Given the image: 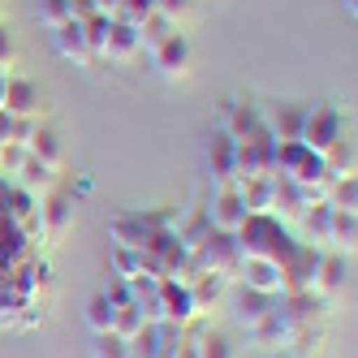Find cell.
<instances>
[{
  "label": "cell",
  "instance_id": "5bb4252c",
  "mask_svg": "<svg viewBox=\"0 0 358 358\" xmlns=\"http://www.w3.org/2000/svg\"><path fill=\"white\" fill-rule=\"evenodd\" d=\"M294 341V328L285 324L280 311H268L259 324H250V345L255 350H285Z\"/></svg>",
  "mask_w": 358,
  "mask_h": 358
},
{
  "label": "cell",
  "instance_id": "ffe728a7",
  "mask_svg": "<svg viewBox=\"0 0 358 358\" xmlns=\"http://www.w3.org/2000/svg\"><path fill=\"white\" fill-rule=\"evenodd\" d=\"M328 220H332V208L320 199V203H306L302 208V234H306V246H328Z\"/></svg>",
  "mask_w": 358,
  "mask_h": 358
},
{
  "label": "cell",
  "instance_id": "e0dca14e",
  "mask_svg": "<svg viewBox=\"0 0 358 358\" xmlns=\"http://www.w3.org/2000/svg\"><path fill=\"white\" fill-rule=\"evenodd\" d=\"M39 224H43V234H48V238H61L65 229L73 224V203L61 199V194H48V199H43V208H39Z\"/></svg>",
  "mask_w": 358,
  "mask_h": 358
},
{
  "label": "cell",
  "instance_id": "836d02e7",
  "mask_svg": "<svg viewBox=\"0 0 358 358\" xmlns=\"http://www.w3.org/2000/svg\"><path fill=\"white\" fill-rule=\"evenodd\" d=\"M341 5H345V13H350V17L358 13V0H341Z\"/></svg>",
  "mask_w": 358,
  "mask_h": 358
},
{
  "label": "cell",
  "instance_id": "4dcf8cb0",
  "mask_svg": "<svg viewBox=\"0 0 358 358\" xmlns=\"http://www.w3.org/2000/svg\"><path fill=\"white\" fill-rule=\"evenodd\" d=\"M13 57H17V43H13V31H9V27H0V69H5V73H9Z\"/></svg>",
  "mask_w": 358,
  "mask_h": 358
},
{
  "label": "cell",
  "instance_id": "277c9868",
  "mask_svg": "<svg viewBox=\"0 0 358 358\" xmlns=\"http://www.w3.org/2000/svg\"><path fill=\"white\" fill-rule=\"evenodd\" d=\"M151 57V69L160 73V78H169V83H182V78H190V61H194V52H190V39L177 31V35H169L156 52H147Z\"/></svg>",
  "mask_w": 358,
  "mask_h": 358
},
{
  "label": "cell",
  "instance_id": "d4e9b609",
  "mask_svg": "<svg viewBox=\"0 0 358 358\" xmlns=\"http://www.w3.org/2000/svg\"><path fill=\"white\" fill-rule=\"evenodd\" d=\"M143 324H147V315H143V306H138L134 298L117 306V320H113V332H117L121 341H130V337H134V332H138Z\"/></svg>",
  "mask_w": 358,
  "mask_h": 358
},
{
  "label": "cell",
  "instance_id": "8fae6325",
  "mask_svg": "<svg viewBox=\"0 0 358 358\" xmlns=\"http://www.w3.org/2000/svg\"><path fill=\"white\" fill-rule=\"evenodd\" d=\"M208 164H212L216 186H234L238 182V138H229L220 125H216L212 147H208Z\"/></svg>",
  "mask_w": 358,
  "mask_h": 358
},
{
  "label": "cell",
  "instance_id": "30bf717a",
  "mask_svg": "<svg viewBox=\"0 0 358 358\" xmlns=\"http://www.w3.org/2000/svg\"><path fill=\"white\" fill-rule=\"evenodd\" d=\"M0 108L9 117H39V87L22 73H9L5 78V95H0Z\"/></svg>",
  "mask_w": 358,
  "mask_h": 358
},
{
  "label": "cell",
  "instance_id": "5b68a950",
  "mask_svg": "<svg viewBox=\"0 0 358 358\" xmlns=\"http://www.w3.org/2000/svg\"><path fill=\"white\" fill-rule=\"evenodd\" d=\"M160 224H164V216L121 212V216H113V224H108V234H113V242H117V246H125V250H143V246H147V238L156 234Z\"/></svg>",
  "mask_w": 358,
  "mask_h": 358
},
{
  "label": "cell",
  "instance_id": "8992f818",
  "mask_svg": "<svg viewBox=\"0 0 358 358\" xmlns=\"http://www.w3.org/2000/svg\"><path fill=\"white\" fill-rule=\"evenodd\" d=\"M194 315H199V306H194V294H190L186 280L177 285L173 276H160V320H164V324H177V328H186Z\"/></svg>",
  "mask_w": 358,
  "mask_h": 358
},
{
  "label": "cell",
  "instance_id": "484cf974",
  "mask_svg": "<svg viewBox=\"0 0 358 358\" xmlns=\"http://www.w3.org/2000/svg\"><path fill=\"white\" fill-rule=\"evenodd\" d=\"M194 354H199V358H238L234 341H229L224 332H203V337L194 341Z\"/></svg>",
  "mask_w": 358,
  "mask_h": 358
},
{
  "label": "cell",
  "instance_id": "d6986e66",
  "mask_svg": "<svg viewBox=\"0 0 358 358\" xmlns=\"http://www.w3.org/2000/svg\"><path fill=\"white\" fill-rule=\"evenodd\" d=\"M234 306H238V320L250 328V324H259L268 311H276V298L272 294H259V289H238V298H234Z\"/></svg>",
  "mask_w": 358,
  "mask_h": 358
},
{
  "label": "cell",
  "instance_id": "e575fe53",
  "mask_svg": "<svg viewBox=\"0 0 358 358\" xmlns=\"http://www.w3.org/2000/svg\"><path fill=\"white\" fill-rule=\"evenodd\" d=\"M5 78H9V73H5V69H0V95H5Z\"/></svg>",
  "mask_w": 358,
  "mask_h": 358
},
{
  "label": "cell",
  "instance_id": "cb8c5ba5",
  "mask_svg": "<svg viewBox=\"0 0 358 358\" xmlns=\"http://www.w3.org/2000/svg\"><path fill=\"white\" fill-rule=\"evenodd\" d=\"M324 203H328V208H341V212H354V203H358L354 173H350V177H328V186H324Z\"/></svg>",
  "mask_w": 358,
  "mask_h": 358
},
{
  "label": "cell",
  "instance_id": "83f0119b",
  "mask_svg": "<svg viewBox=\"0 0 358 358\" xmlns=\"http://www.w3.org/2000/svg\"><path fill=\"white\" fill-rule=\"evenodd\" d=\"M91 358H130V345H125L117 332H95V345Z\"/></svg>",
  "mask_w": 358,
  "mask_h": 358
},
{
  "label": "cell",
  "instance_id": "7c38bea8",
  "mask_svg": "<svg viewBox=\"0 0 358 358\" xmlns=\"http://www.w3.org/2000/svg\"><path fill=\"white\" fill-rule=\"evenodd\" d=\"M264 125V113L255 104H242V99H220V130L229 138H246Z\"/></svg>",
  "mask_w": 358,
  "mask_h": 358
},
{
  "label": "cell",
  "instance_id": "6da1fadb",
  "mask_svg": "<svg viewBox=\"0 0 358 358\" xmlns=\"http://www.w3.org/2000/svg\"><path fill=\"white\" fill-rule=\"evenodd\" d=\"M234 242H238L242 255H255V259H276V264H285L289 255L298 250V242L289 238V229L280 224L276 216H255V212L242 220Z\"/></svg>",
  "mask_w": 358,
  "mask_h": 358
},
{
  "label": "cell",
  "instance_id": "7a4b0ae2",
  "mask_svg": "<svg viewBox=\"0 0 358 358\" xmlns=\"http://www.w3.org/2000/svg\"><path fill=\"white\" fill-rule=\"evenodd\" d=\"M345 138V117L332 108V104H315V108H306V121H302V147H311V151H324L332 143H341Z\"/></svg>",
  "mask_w": 358,
  "mask_h": 358
},
{
  "label": "cell",
  "instance_id": "4fadbf2b",
  "mask_svg": "<svg viewBox=\"0 0 358 358\" xmlns=\"http://www.w3.org/2000/svg\"><path fill=\"white\" fill-rule=\"evenodd\" d=\"M48 35H52L57 52H61L65 61H78V65H91V61H95L91 43H87V27H83V22H65V27L48 31Z\"/></svg>",
  "mask_w": 358,
  "mask_h": 358
},
{
  "label": "cell",
  "instance_id": "3957f363",
  "mask_svg": "<svg viewBox=\"0 0 358 358\" xmlns=\"http://www.w3.org/2000/svg\"><path fill=\"white\" fill-rule=\"evenodd\" d=\"M203 212H208V224L216 229V234H238V229H242V220L250 216V212H246V203H242V190H238V182H234V186H216L212 203H208Z\"/></svg>",
  "mask_w": 358,
  "mask_h": 358
},
{
  "label": "cell",
  "instance_id": "2e32d148",
  "mask_svg": "<svg viewBox=\"0 0 358 358\" xmlns=\"http://www.w3.org/2000/svg\"><path fill=\"white\" fill-rule=\"evenodd\" d=\"M17 186L27 194H48L57 186V164H43V160H35L27 151V160H22V169H17Z\"/></svg>",
  "mask_w": 358,
  "mask_h": 358
},
{
  "label": "cell",
  "instance_id": "52a82bcc",
  "mask_svg": "<svg viewBox=\"0 0 358 358\" xmlns=\"http://www.w3.org/2000/svg\"><path fill=\"white\" fill-rule=\"evenodd\" d=\"M238 272H242V285L246 289H259V294H272V298L285 294V272H280L276 259H255V255H242Z\"/></svg>",
  "mask_w": 358,
  "mask_h": 358
},
{
  "label": "cell",
  "instance_id": "d590c367",
  "mask_svg": "<svg viewBox=\"0 0 358 358\" xmlns=\"http://www.w3.org/2000/svg\"><path fill=\"white\" fill-rule=\"evenodd\" d=\"M272 358H294V354H289V350H280V354H272Z\"/></svg>",
  "mask_w": 358,
  "mask_h": 358
},
{
  "label": "cell",
  "instance_id": "44dd1931",
  "mask_svg": "<svg viewBox=\"0 0 358 358\" xmlns=\"http://www.w3.org/2000/svg\"><path fill=\"white\" fill-rule=\"evenodd\" d=\"M354 238H358V220H354V212L332 208V220H328V246L354 255Z\"/></svg>",
  "mask_w": 358,
  "mask_h": 358
},
{
  "label": "cell",
  "instance_id": "ac0fdd59",
  "mask_svg": "<svg viewBox=\"0 0 358 358\" xmlns=\"http://www.w3.org/2000/svg\"><path fill=\"white\" fill-rule=\"evenodd\" d=\"M134 27H138V48H143V52H156V48H160L169 35H177V22L164 17L160 9H156V13H147L143 22H134Z\"/></svg>",
  "mask_w": 358,
  "mask_h": 358
},
{
  "label": "cell",
  "instance_id": "d6a6232c",
  "mask_svg": "<svg viewBox=\"0 0 358 358\" xmlns=\"http://www.w3.org/2000/svg\"><path fill=\"white\" fill-rule=\"evenodd\" d=\"M69 13H73V22H91L99 13V5L95 0H69Z\"/></svg>",
  "mask_w": 358,
  "mask_h": 358
},
{
  "label": "cell",
  "instance_id": "7402d4cb",
  "mask_svg": "<svg viewBox=\"0 0 358 358\" xmlns=\"http://www.w3.org/2000/svg\"><path fill=\"white\" fill-rule=\"evenodd\" d=\"M83 320H87V328L91 332H113V320H117V302L99 289V294H91L87 298V311H83Z\"/></svg>",
  "mask_w": 358,
  "mask_h": 358
},
{
  "label": "cell",
  "instance_id": "ba28073f",
  "mask_svg": "<svg viewBox=\"0 0 358 358\" xmlns=\"http://www.w3.org/2000/svg\"><path fill=\"white\" fill-rule=\"evenodd\" d=\"M345 280H350V255H345V250H324L320 259H315L311 294L332 298V294H341V289H345Z\"/></svg>",
  "mask_w": 358,
  "mask_h": 358
},
{
  "label": "cell",
  "instance_id": "f546056e",
  "mask_svg": "<svg viewBox=\"0 0 358 358\" xmlns=\"http://www.w3.org/2000/svg\"><path fill=\"white\" fill-rule=\"evenodd\" d=\"M156 9H160L164 17H173V22H182V17L194 13V0H156Z\"/></svg>",
  "mask_w": 358,
  "mask_h": 358
},
{
  "label": "cell",
  "instance_id": "9a60e30c",
  "mask_svg": "<svg viewBox=\"0 0 358 358\" xmlns=\"http://www.w3.org/2000/svg\"><path fill=\"white\" fill-rule=\"evenodd\" d=\"M302 121H306V108H302V104H280L276 113L264 117V130H268L276 143H298V138H302Z\"/></svg>",
  "mask_w": 358,
  "mask_h": 358
},
{
  "label": "cell",
  "instance_id": "f1b7e54d",
  "mask_svg": "<svg viewBox=\"0 0 358 358\" xmlns=\"http://www.w3.org/2000/svg\"><path fill=\"white\" fill-rule=\"evenodd\" d=\"M147 13H156V0H121L117 5V17H125V22H143Z\"/></svg>",
  "mask_w": 358,
  "mask_h": 358
},
{
  "label": "cell",
  "instance_id": "1f68e13d",
  "mask_svg": "<svg viewBox=\"0 0 358 358\" xmlns=\"http://www.w3.org/2000/svg\"><path fill=\"white\" fill-rule=\"evenodd\" d=\"M104 294L121 306V302H130V280H125V276H113L108 272V285H104Z\"/></svg>",
  "mask_w": 358,
  "mask_h": 358
},
{
  "label": "cell",
  "instance_id": "4316f807",
  "mask_svg": "<svg viewBox=\"0 0 358 358\" xmlns=\"http://www.w3.org/2000/svg\"><path fill=\"white\" fill-rule=\"evenodd\" d=\"M35 13H39V22H43L48 31H57V27H65V22H73L69 0H35Z\"/></svg>",
  "mask_w": 358,
  "mask_h": 358
},
{
  "label": "cell",
  "instance_id": "603a6c76",
  "mask_svg": "<svg viewBox=\"0 0 358 358\" xmlns=\"http://www.w3.org/2000/svg\"><path fill=\"white\" fill-rule=\"evenodd\" d=\"M27 151L35 160H43V164H61V138H57V130H48V125H39V121H35V130L27 138Z\"/></svg>",
  "mask_w": 358,
  "mask_h": 358
},
{
  "label": "cell",
  "instance_id": "9c48e42d",
  "mask_svg": "<svg viewBox=\"0 0 358 358\" xmlns=\"http://www.w3.org/2000/svg\"><path fill=\"white\" fill-rule=\"evenodd\" d=\"M99 57H108L117 65H130L134 57H143V48H138V27L134 22H125V17H113L108 22V35H104V52Z\"/></svg>",
  "mask_w": 358,
  "mask_h": 358
}]
</instances>
